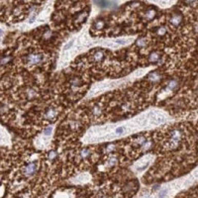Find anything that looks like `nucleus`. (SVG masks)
<instances>
[{"label":"nucleus","instance_id":"5","mask_svg":"<svg viewBox=\"0 0 198 198\" xmlns=\"http://www.w3.org/2000/svg\"><path fill=\"white\" fill-rule=\"evenodd\" d=\"M164 121V117L163 115H153L150 117V123L152 124H161Z\"/></svg>","mask_w":198,"mask_h":198},{"label":"nucleus","instance_id":"6","mask_svg":"<svg viewBox=\"0 0 198 198\" xmlns=\"http://www.w3.org/2000/svg\"><path fill=\"white\" fill-rule=\"evenodd\" d=\"M103 58H104V54L101 51H96L95 53H93V55H92V60L95 61V62H100Z\"/></svg>","mask_w":198,"mask_h":198},{"label":"nucleus","instance_id":"18","mask_svg":"<svg viewBox=\"0 0 198 198\" xmlns=\"http://www.w3.org/2000/svg\"><path fill=\"white\" fill-rule=\"evenodd\" d=\"M72 43H73V41H70L68 43V45H65V46H64V50H68V49L70 48V47L72 46Z\"/></svg>","mask_w":198,"mask_h":198},{"label":"nucleus","instance_id":"4","mask_svg":"<svg viewBox=\"0 0 198 198\" xmlns=\"http://www.w3.org/2000/svg\"><path fill=\"white\" fill-rule=\"evenodd\" d=\"M56 116H58V111L55 108H50L45 113V118H47L48 120H55Z\"/></svg>","mask_w":198,"mask_h":198},{"label":"nucleus","instance_id":"13","mask_svg":"<svg viewBox=\"0 0 198 198\" xmlns=\"http://www.w3.org/2000/svg\"><path fill=\"white\" fill-rule=\"evenodd\" d=\"M96 2L100 5V6H102V7H105V6H107L108 5V0H95Z\"/></svg>","mask_w":198,"mask_h":198},{"label":"nucleus","instance_id":"11","mask_svg":"<svg viewBox=\"0 0 198 198\" xmlns=\"http://www.w3.org/2000/svg\"><path fill=\"white\" fill-rule=\"evenodd\" d=\"M86 17H87V13L79 14V15H78V17H77V20H76V21H77V22H79V23H80V22H83V21H84V19H85Z\"/></svg>","mask_w":198,"mask_h":198},{"label":"nucleus","instance_id":"12","mask_svg":"<svg viewBox=\"0 0 198 198\" xmlns=\"http://www.w3.org/2000/svg\"><path fill=\"white\" fill-rule=\"evenodd\" d=\"M126 130V128L125 127H119V128H117L116 130H115V135H122L124 132Z\"/></svg>","mask_w":198,"mask_h":198},{"label":"nucleus","instance_id":"14","mask_svg":"<svg viewBox=\"0 0 198 198\" xmlns=\"http://www.w3.org/2000/svg\"><path fill=\"white\" fill-rule=\"evenodd\" d=\"M103 26H104V22L103 21H97L94 24V28H97V29H101Z\"/></svg>","mask_w":198,"mask_h":198},{"label":"nucleus","instance_id":"3","mask_svg":"<svg viewBox=\"0 0 198 198\" xmlns=\"http://www.w3.org/2000/svg\"><path fill=\"white\" fill-rule=\"evenodd\" d=\"M169 22H171V25L174 26V27L179 26V25L181 24V22H182V16H181V14L173 13L171 15V19H169Z\"/></svg>","mask_w":198,"mask_h":198},{"label":"nucleus","instance_id":"8","mask_svg":"<svg viewBox=\"0 0 198 198\" xmlns=\"http://www.w3.org/2000/svg\"><path fill=\"white\" fill-rule=\"evenodd\" d=\"M155 15H156V11H155L154 9H150L149 11H147L146 18H147V19H153V18L155 17Z\"/></svg>","mask_w":198,"mask_h":198},{"label":"nucleus","instance_id":"9","mask_svg":"<svg viewBox=\"0 0 198 198\" xmlns=\"http://www.w3.org/2000/svg\"><path fill=\"white\" fill-rule=\"evenodd\" d=\"M146 44H147V40L145 38H141L137 41V46H139V47H144V46H146Z\"/></svg>","mask_w":198,"mask_h":198},{"label":"nucleus","instance_id":"16","mask_svg":"<svg viewBox=\"0 0 198 198\" xmlns=\"http://www.w3.org/2000/svg\"><path fill=\"white\" fill-rule=\"evenodd\" d=\"M44 134H45V135H47V136L51 135V134H52V127H49V128H47V129H45V131H44Z\"/></svg>","mask_w":198,"mask_h":198},{"label":"nucleus","instance_id":"1","mask_svg":"<svg viewBox=\"0 0 198 198\" xmlns=\"http://www.w3.org/2000/svg\"><path fill=\"white\" fill-rule=\"evenodd\" d=\"M37 167H38V164L37 163H32V164H29L28 165L24 166L23 169H22V173L24 176L29 177L31 175H33L35 172L37 171Z\"/></svg>","mask_w":198,"mask_h":198},{"label":"nucleus","instance_id":"15","mask_svg":"<svg viewBox=\"0 0 198 198\" xmlns=\"http://www.w3.org/2000/svg\"><path fill=\"white\" fill-rule=\"evenodd\" d=\"M88 155H89V150H87V149H84V150H82L81 152H80V156H81L82 157H86Z\"/></svg>","mask_w":198,"mask_h":198},{"label":"nucleus","instance_id":"2","mask_svg":"<svg viewBox=\"0 0 198 198\" xmlns=\"http://www.w3.org/2000/svg\"><path fill=\"white\" fill-rule=\"evenodd\" d=\"M43 59V55H35V54H31L29 55L25 59V62L27 63L28 65H34V64H37L42 61Z\"/></svg>","mask_w":198,"mask_h":198},{"label":"nucleus","instance_id":"20","mask_svg":"<svg viewBox=\"0 0 198 198\" xmlns=\"http://www.w3.org/2000/svg\"><path fill=\"white\" fill-rule=\"evenodd\" d=\"M166 193V190L164 189V190H163V191H161L159 192V196H164V194Z\"/></svg>","mask_w":198,"mask_h":198},{"label":"nucleus","instance_id":"7","mask_svg":"<svg viewBox=\"0 0 198 198\" xmlns=\"http://www.w3.org/2000/svg\"><path fill=\"white\" fill-rule=\"evenodd\" d=\"M149 60H150V62H158V60H161V59H159V54H158V53H152L150 55Z\"/></svg>","mask_w":198,"mask_h":198},{"label":"nucleus","instance_id":"10","mask_svg":"<svg viewBox=\"0 0 198 198\" xmlns=\"http://www.w3.org/2000/svg\"><path fill=\"white\" fill-rule=\"evenodd\" d=\"M157 34L158 35V36H164V35L166 34V29L164 27H161V28H158L157 30Z\"/></svg>","mask_w":198,"mask_h":198},{"label":"nucleus","instance_id":"17","mask_svg":"<svg viewBox=\"0 0 198 198\" xmlns=\"http://www.w3.org/2000/svg\"><path fill=\"white\" fill-rule=\"evenodd\" d=\"M117 43V44H126L127 43V40H125V39H120V40H116L115 41Z\"/></svg>","mask_w":198,"mask_h":198},{"label":"nucleus","instance_id":"19","mask_svg":"<svg viewBox=\"0 0 198 198\" xmlns=\"http://www.w3.org/2000/svg\"><path fill=\"white\" fill-rule=\"evenodd\" d=\"M196 0H184V2L186 4H192V3H194Z\"/></svg>","mask_w":198,"mask_h":198}]
</instances>
